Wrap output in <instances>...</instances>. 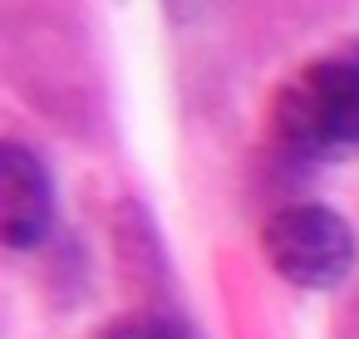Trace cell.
Returning a JSON list of instances; mask_svg holds the SVG:
<instances>
[{"label": "cell", "instance_id": "7a4b0ae2", "mask_svg": "<svg viewBox=\"0 0 359 339\" xmlns=\"http://www.w3.org/2000/svg\"><path fill=\"white\" fill-rule=\"evenodd\" d=\"M266 265L295 290H334L359 261L354 226L325 202H285L261 226Z\"/></svg>", "mask_w": 359, "mask_h": 339}, {"label": "cell", "instance_id": "277c9868", "mask_svg": "<svg viewBox=\"0 0 359 339\" xmlns=\"http://www.w3.org/2000/svg\"><path fill=\"white\" fill-rule=\"evenodd\" d=\"M94 339H197L192 324L182 314H168V310H133V314H118L109 319Z\"/></svg>", "mask_w": 359, "mask_h": 339}, {"label": "cell", "instance_id": "6da1fadb", "mask_svg": "<svg viewBox=\"0 0 359 339\" xmlns=\"http://www.w3.org/2000/svg\"><path fill=\"white\" fill-rule=\"evenodd\" d=\"M271 138L300 167L344 162L359 153V50L320 55L295 69L271 99Z\"/></svg>", "mask_w": 359, "mask_h": 339}, {"label": "cell", "instance_id": "3957f363", "mask_svg": "<svg viewBox=\"0 0 359 339\" xmlns=\"http://www.w3.org/2000/svg\"><path fill=\"white\" fill-rule=\"evenodd\" d=\"M60 197L40 153L6 138L0 143V241L11 251H40L55 231Z\"/></svg>", "mask_w": 359, "mask_h": 339}]
</instances>
